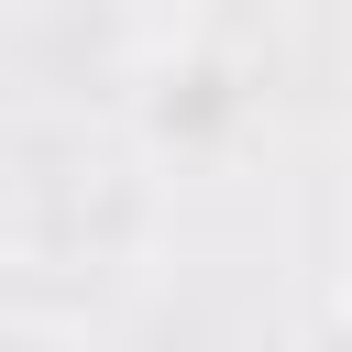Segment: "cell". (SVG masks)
I'll return each mask as SVG.
<instances>
[{
  "label": "cell",
  "mask_w": 352,
  "mask_h": 352,
  "mask_svg": "<svg viewBox=\"0 0 352 352\" xmlns=\"http://www.w3.org/2000/svg\"><path fill=\"white\" fill-rule=\"evenodd\" d=\"M0 352H99L77 319H33V308H0Z\"/></svg>",
  "instance_id": "1"
}]
</instances>
